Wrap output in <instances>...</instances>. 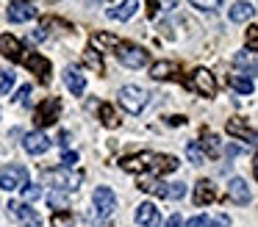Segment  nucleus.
<instances>
[{"label": "nucleus", "instance_id": "obj_46", "mask_svg": "<svg viewBox=\"0 0 258 227\" xmlns=\"http://www.w3.org/2000/svg\"><path fill=\"white\" fill-rule=\"evenodd\" d=\"M252 175H255V180H258V155H255V161H252Z\"/></svg>", "mask_w": 258, "mask_h": 227}, {"label": "nucleus", "instance_id": "obj_11", "mask_svg": "<svg viewBox=\"0 0 258 227\" xmlns=\"http://www.w3.org/2000/svg\"><path fill=\"white\" fill-rule=\"evenodd\" d=\"M0 50H3V55H6L9 61H14V64H20L23 61V44H20L17 36H12V33H3L0 36Z\"/></svg>", "mask_w": 258, "mask_h": 227}, {"label": "nucleus", "instance_id": "obj_37", "mask_svg": "<svg viewBox=\"0 0 258 227\" xmlns=\"http://www.w3.org/2000/svg\"><path fill=\"white\" fill-rule=\"evenodd\" d=\"M191 6H197V9H203V11H214L219 6V0H189Z\"/></svg>", "mask_w": 258, "mask_h": 227}, {"label": "nucleus", "instance_id": "obj_1", "mask_svg": "<svg viewBox=\"0 0 258 227\" xmlns=\"http://www.w3.org/2000/svg\"><path fill=\"white\" fill-rule=\"evenodd\" d=\"M42 180L50 183L53 188H58V191H73V188L81 186V180H84V172H67L64 166H58V169H45L42 172Z\"/></svg>", "mask_w": 258, "mask_h": 227}, {"label": "nucleus", "instance_id": "obj_17", "mask_svg": "<svg viewBox=\"0 0 258 227\" xmlns=\"http://www.w3.org/2000/svg\"><path fill=\"white\" fill-rule=\"evenodd\" d=\"M214 199H217V186H214L211 180H200L195 186V205L197 208H203V205H211Z\"/></svg>", "mask_w": 258, "mask_h": 227}, {"label": "nucleus", "instance_id": "obj_43", "mask_svg": "<svg viewBox=\"0 0 258 227\" xmlns=\"http://www.w3.org/2000/svg\"><path fill=\"white\" fill-rule=\"evenodd\" d=\"M167 227H180V216H178V213H172V216L167 219Z\"/></svg>", "mask_w": 258, "mask_h": 227}, {"label": "nucleus", "instance_id": "obj_8", "mask_svg": "<svg viewBox=\"0 0 258 227\" xmlns=\"http://www.w3.org/2000/svg\"><path fill=\"white\" fill-rule=\"evenodd\" d=\"M92 199H95V210L100 219H108L114 213V208H117V197H114V191L108 186H97Z\"/></svg>", "mask_w": 258, "mask_h": 227}, {"label": "nucleus", "instance_id": "obj_32", "mask_svg": "<svg viewBox=\"0 0 258 227\" xmlns=\"http://www.w3.org/2000/svg\"><path fill=\"white\" fill-rule=\"evenodd\" d=\"M228 83H230V86H233V89H236V92H239V94H250V92H252V81H250V78H241V75H230V78H228Z\"/></svg>", "mask_w": 258, "mask_h": 227}, {"label": "nucleus", "instance_id": "obj_12", "mask_svg": "<svg viewBox=\"0 0 258 227\" xmlns=\"http://www.w3.org/2000/svg\"><path fill=\"white\" fill-rule=\"evenodd\" d=\"M36 14H39V11H36L31 3H25V0H14V3L9 6V11H6V17L12 22H28V20H34Z\"/></svg>", "mask_w": 258, "mask_h": 227}, {"label": "nucleus", "instance_id": "obj_20", "mask_svg": "<svg viewBox=\"0 0 258 227\" xmlns=\"http://www.w3.org/2000/svg\"><path fill=\"white\" fill-rule=\"evenodd\" d=\"M228 133L236 138H244V141H250V144H258V133L250 130L241 119H228Z\"/></svg>", "mask_w": 258, "mask_h": 227}, {"label": "nucleus", "instance_id": "obj_15", "mask_svg": "<svg viewBox=\"0 0 258 227\" xmlns=\"http://www.w3.org/2000/svg\"><path fill=\"white\" fill-rule=\"evenodd\" d=\"M23 147H25V153H28V155H45L47 147H50V141H47V136L42 130H34V133L25 136Z\"/></svg>", "mask_w": 258, "mask_h": 227}, {"label": "nucleus", "instance_id": "obj_25", "mask_svg": "<svg viewBox=\"0 0 258 227\" xmlns=\"http://www.w3.org/2000/svg\"><path fill=\"white\" fill-rule=\"evenodd\" d=\"M139 188H142L145 194H156V197H167V188H169V183L158 180V177H142V180H139Z\"/></svg>", "mask_w": 258, "mask_h": 227}, {"label": "nucleus", "instance_id": "obj_21", "mask_svg": "<svg viewBox=\"0 0 258 227\" xmlns=\"http://www.w3.org/2000/svg\"><path fill=\"white\" fill-rule=\"evenodd\" d=\"M178 75V64L175 61H156L150 66V78L153 81H167V78H175Z\"/></svg>", "mask_w": 258, "mask_h": 227}, {"label": "nucleus", "instance_id": "obj_38", "mask_svg": "<svg viewBox=\"0 0 258 227\" xmlns=\"http://www.w3.org/2000/svg\"><path fill=\"white\" fill-rule=\"evenodd\" d=\"M14 100H17V103H23V105H28L31 103V86H20V92L14 94Z\"/></svg>", "mask_w": 258, "mask_h": 227}, {"label": "nucleus", "instance_id": "obj_33", "mask_svg": "<svg viewBox=\"0 0 258 227\" xmlns=\"http://www.w3.org/2000/svg\"><path fill=\"white\" fill-rule=\"evenodd\" d=\"M14 86V72L6 69V72H0V94H9Z\"/></svg>", "mask_w": 258, "mask_h": 227}, {"label": "nucleus", "instance_id": "obj_42", "mask_svg": "<svg viewBox=\"0 0 258 227\" xmlns=\"http://www.w3.org/2000/svg\"><path fill=\"white\" fill-rule=\"evenodd\" d=\"M147 14H150V20L158 14V0H147Z\"/></svg>", "mask_w": 258, "mask_h": 227}, {"label": "nucleus", "instance_id": "obj_9", "mask_svg": "<svg viewBox=\"0 0 258 227\" xmlns=\"http://www.w3.org/2000/svg\"><path fill=\"white\" fill-rule=\"evenodd\" d=\"M9 216H12V219H17L20 224H25V227H42V216L36 213L34 208H28V205L9 202Z\"/></svg>", "mask_w": 258, "mask_h": 227}, {"label": "nucleus", "instance_id": "obj_18", "mask_svg": "<svg viewBox=\"0 0 258 227\" xmlns=\"http://www.w3.org/2000/svg\"><path fill=\"white\" fill-rule=\"evenodd\" d=\"M64 83H67V89L75 97H81V94L86 92V75L81 69H75V66H70V69L64 72Z\"/></svg>", "mask_w": 258, "mask_h": 227}, {"label": "nucleus", "instance_id": "obj_45", "mask_svg": "<svg viewBox=\"0 0 258 227\" xmlns=\"http://www.w3.org/2000/svg\"><path fill=\"white\" fill-rule=\"evenodd\" d=\"M169 125H183V122H186V116H169Z\"/></svg>", "mask_w": 258, "mask_h": 227}, {"label": "nucleus", "instance_id": "obj_19", "mask_svg": "<svg viewBox=\"0 0 258 227\" xmlns=\"http://www.w3.org/2000/svg\"><path fill=\"white\" fill-rule=\"evenodd\" d=\"M180 166V161L175 155H153V164H150V172L153 175H167V172H175Z\"/></svg>", "mask_w": 258, "mask_h": 227}, {"label": "nucleus", "instance_id": "obj_40", "mask_svg": "<svg viewBox=\"0 0 258 227\" xmlns=\"http://www.w3.org/2000/svg\"><path fill=\"white\" fill-rule=\"evenodd\" d=\"M75 164H78V153H64V158H61L64 169H70V166H75Z\"/></svg>", "mask_w": 258, "mask_h": 227}, {"label": "nucleus", "instance_id": "obj_39", "mask_svg": "<svg viewBox=\"0 0 258 227\" xmlns=\"http://www.w3.org/2000/svg\"><path fill=\"white\" fill-rule=\"evenodd\" d=\"M186 227H211V219L208 216H195V219L186 221Z\"/></svg>", "mask_w": 258, "mask_h": 227}, {"label": "nucleus", "instance_id": "obj_28", "mask_svg": "<svg viewBox=\"0 0 258 227\" xmlns=\"http://www.w3.org/2000/svg\"><path fill=\"white\" fill-rule=\"evenodd\" d=\"M50 224H53V227H86L81 216H75V213H67V210H64V213H53Z\"/></svg>", "mask_w": 258, "mask_h": 227}, {"label": "nucleus", "instance_id": "obj_22", "mask_svg": "<svg viewBox=\"0 0 258 227\" xmlns=\"http://www.w3.org/2000/svg\"><path fill=\"white\" fill-rule=\"evenodd\" d=\"M252 14H255V6L247 3V0L233 3V6H230V11H228V17H230L233 22H247V20H252Z\"/></svg>", "mask_w": 258, "mask_h": 227}, {"label": "nucleus", "instance_id": "obj_44", "mask_svg": "<svg viewBox=\"0 0 258 227\" xmlns=\"http://www.w3.org/2000/svg\"><path fill=\"white\" fill-rule=\"evenodd\" d=\"M58 144H61V149L67 147V144H70V133H64V130H61V136H58Z\"/></svg>", "mask_w": 258, "mask_h": 227}, {"label": "nucleus", "instance_id": "obj_24", "mask_svg": "<svg viewBox=\"0 0 258 227\" xmlns=\"http://www.w3.org/2000/svg\"><path fill=\"white\" fill-rule=\"evenodd\" d=\"M89 47H106V50H117L119 47V39L114 33H103V31H95L89 36Z\"/></svg>", "mask_w": 258, "mask_h": 227}, {"label": "nucleus", "instance_id": "obj_41", "mask_svg": "<svg viewBox=\"0 0 258 227\" xmlns=\"http://www.w3.org/2000/svg\"><path fill=\"white\" fill-rule=\"evenodd\" d=\"M211 227H230V216H225V213H219L217 219L211 221Z\"/></svg>", "mask_w": 258, "mask_h": 227}, {"label": "nucleus", "instance_id": "obj_4", "mask_svg": "<svg viewBox=\"0 0 258 227\" xmlns=\"http://www.w3.org/2000/svg\"><path fill=\"white\" fill-rule=\"evenodd\" d=\"M28 186V169L17 164H9L0 169V188L3 191H14V188H25Z\"/></svg>", "mask_w": 258, "mask_h": 227}, {"label": "nucleus", "instance_id": "obj_36", "mask_svg": "<svg viewBox=\"0 0 258 227\" xmlns=\"http://www.w3.org/2000/svg\"><path fill=\"white\" fill-rule=\"evenodd\" d=\"M247 47L258 53V25H252L250 31H247Z\"/></svg>", "mask_w": 258, "mask_h": 227}, {"label": "nucleus", "instance_id": "obj_3", "mask_svg": "<svg viewBox=\"0 0 258 227\" xmlns=\"http://www.w3.org/2000/svg\"><path fill=\"white\" fill-rule=\"evenodd\" d=\"M147 100H150V94H147L142 86H122L119 89V105H122L128 114H134V116L145 111Z\"/></svg>", "mask_w": 258, "mask_h": 227}, {"label": "nucleus", "instance_id": "obj_2", "mask_svg": "<svg viewBox=\"0 0 258 227\" xmlns=\"http://www.w3.org/2000/svg\"><path fill=\"white\" fill-rule=\"evenodd\" d=\"M119 58V64L131 66V69H142V66L150 64V53H147L145 47H139V44H128V42H119V47L114 50Z\"/></svg>", "mask_w": 258, "mask_h": 227}, {"label": "nucleus", "instance_id": "obj_14", "mask_svg": "<svg viewBox=\"0 0 258 227\" xmlns=\"http://www.w3.org/2000/svg\"><path fill=\"white\" fill-rule=\"evenodd\" d=\"M136 221H139L142 227H158L161 224V213H158V208L153 202H142L139 208H136Z\"/></svg>", "mask_w": 258, "mask_h": 227}, {"label": "nucleus", "instance_id": "obj_7", "mask_svg": "<svg viewBox=\"0 0 258 227\" xmlns=\"http://www.w3.org/2000/svg\"><path fill=\"white\" fill-rule=\"evenodd\" d=\"M58 114H61V100H58V97H47L45 103L36 108L34 122H36L39 127H50V125H56Z\"/></svg>", "mask_w": 258, "mask_h": 227}, {"label": "nucleus", "instance_id": "obj_35", "mask_svg": "<svg viewBox=\"0 0 258 227\" xmlns=\"http://www.w3.org/2000/svg\"><path fill=\"white\" fill-rule=\"evenodd\" d=\"M23 197H25V199H39V197H42V186H34V183H28V186L23 188Z\"/></svg>", "mask_w": 258, "mask_h": 227}, {"label": "nucleus", "instance_id": "obj_10", "mask_svg": "<svg viewBox=\"0 0 258 227\" xmlns=\"http://www.w3.org/2000/svg\"><path fill=\"white\" fill-rule=\"evenodd\" d=\"M153 155L156 153H136V155H125L122 161H119V166H122L125 172H134V175H142V172H150V164H153Z\"/></svg>", "mask_w": 258, "mask_h": 227}, {"label": "nucleus", "instance_id": "obj_30", "mask_svg": "<svg viewBox=\"0 0 258 227\" xmlns=\"http://www.w3.org/2000/svg\"><path fill=\"white\" fill-rule=\"evenodd\" d=\"M100 122L106 127H111V130H114V127H119V116H117V111H114L108 103L100 105Z\"/></svg>", "mask_w": 258, "mask_h": 227}, {"label": "nucleus", "instance_id": "obj_23", "mask_svg": "<svg viewBox=\"0 0 258 227\" xmlns=\"http://www.w3.org/2000/svg\"><path fill=\"white\" fill-rule=\"evenodd\" d=\"M136 9H139V0H122L117 9H108V17H111V20L125 22V20H131V17L136 14Z\"/></svg>", "mask_w": 258, "mask_h": 227}, {"label": "nucleus", "instance_id": "obj_6", "mask_svg": "<svg viewBox=\"0 0 258 227\" xmlns=\"http://www.w3.org/2000/svg\"><path fill=\"white\" fill-rule=\"evenodd\" d=\"M23 66H28L31 72H34L36 78H39L42 83H50V61L45 58L42 53H34V50H25L23 53V61H20Z\"/></svg>", "mask_w": 258, "mask_h": 227}, {"label": "nucleus", "instance_id": "obj_29", "mask_svg": "<svg viewBox=\"0 0 258 227\" xmlns=\"http://www.w3.org/2000/svg\"><path fill=\"white\" fill-rule=\"evenodd\" d=\"M47 205H50V208H56V213H61V208H67V205H70V194L53 188V191L47 194Z\"/></svg>", "mask_w": 258, "mask_h": 227}, {"label": "nucleus", "instance_id": "obj_5", "mask_svg": "<svg viewBox=\"0 0 258 227\" xmlns=\"http://www.w3.org/2000/svg\"><path fill=\"white\" fill-rule=\"evenodd\" d=\"M186 86H189L191 92L203 94V97H214V94H217V78H214L208 69H203V66H200V69H195L189 75Z\"/></svg>", "mask_w": 258, "mask_h": 227}, {"label": "nucleus", "instance_id": "obj_34", "mask_svg": "<svg viewBox=\"0 0 258 227\" xmlns=\"http://www.w3.org/2000/svg\"><path fill=\"white\" fill-rule=\"evenodd\" d=\"M183 194H186V183H169L167 199H183Z\"/></svg>", "mask_w": 258, "mask_h": 227}, {"label": "nucleus", "instance_id": "obj_26", "mask_svg": "<svg viewBox=\"0 0 258 227\" xmlns=\"http://www.w3.org/2000/svg\"><path fill=\"white\" fill-rule=\"evenodd\" d=\"M203 153H206V158H219L222 155V144H219V138L214 136L211 130H203Z\"/></svg>", "mask_w": 258, "mask_h": 227}, {"label": "nucleus", "instance_id": "obj_27", "mask_svg": "<svg viewBox=\"0 0 258 227\" xmlns=\"http://www.w3.org/2000/svg\"><path fill=\"white\" fill-rule=\"evenodd\" d=\"M84 64L89 66L95 75H103V72H106L103 58H100V50H95V47H86V50H84Z\"/></svg>", "mask_w": 258, "mask_h": 227}, {"label": "nucleus", "instance_id": "obj_13", "mask_svg": "<svg viewBox=\"0 0 258 227\" xmlns=\"http://www.w3.org/2000/svg\"><path fill=\"white\" fill-rule=\"evenodd\" d=\"M228 197H230V202H236V205H247L252 199V194H250V186H247L241 177H233V180L228 183Z\"/></svg>", "mask_w": 258, "mask_h": 227}, {"label": "nucleus", "instance_id": "obj_16", "mask_svg": "<svg viewBox=\"0 0 258 227\" xmlns=\"http://www.w3.org/2000/svg\"><path fill=\"white\" fill-rule=\"evenodd\" d=\"M233 64L239 66L247 75H258V53L255 50H241V53L233 55Z\"/></svg>", "mask_w": 258, "mask_h": 227}, {"label": "nucleus", "instance_id": "obj_31", "mask_svg": "<svg viewBox=\"0 0 258 227\" xmlns=\"http://www.w3.org/2000/svg\"><path fill=\"white\" fill-rule=\"evenodd\" d=\"M186 158H189V161H191V164H195V166L206 164V153H203L200 141H189V144H186Z\"/></svg>", "mask_w": 258, "mask_h": 227}]
</instances>
